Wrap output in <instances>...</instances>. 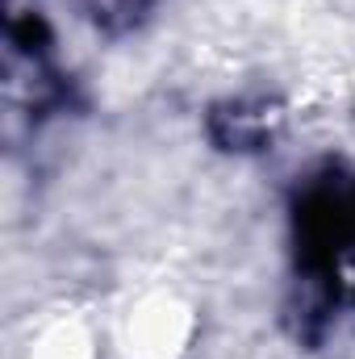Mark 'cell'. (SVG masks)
Listing matches in <instances>:
<instances>
[{"instance_id": "cell-1", "label": "cell", "mask_w": 355, "mask_h": 359, "mask_svg": "<svg viewBox=\"0 0 355 359\" xmlns=\"http://www.w3.org/2000/svg\"><path fill=\"white\" fill-rule=\"evenodd\" d=\"M188 334H192L188 305H180L176 297H168V292L142 297L130 309V318H126V355L130 359H180L188 351Z\"/></svg>"}, {"instance_id": "cell-2", "label": "cell", "mask_w": 355, "mask_h": 359, "mask_svg": "<svg viewBox=\"0 0 355 359\" xmlns=\"http://www.w3.org/2000/svg\"><path fill=\"white\" fill-rule=\"evenodd\" d=\"M29 359H96V339H92L88 322H80V318L51 322L34 339Z\"/></svg>"}]
</instances>
